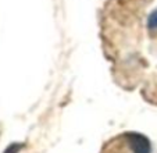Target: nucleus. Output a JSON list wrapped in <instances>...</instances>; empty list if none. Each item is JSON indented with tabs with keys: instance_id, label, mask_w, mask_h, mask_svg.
Here are the masks:
<instances>
[{
	"instance_id": "obj_1",
	"label": "nucleus",
	"mask_w": 157,
	"mask_h": 153,
	"mask_svg": "<svg viewBox=\"0 0 157 153\" xmlns=\"http://www.w3.org/2000/svg\"><path fill=\"white\" fill-rule=\"evenodd\" d=\"M147 27L149 29H157V10H154L147 18Z\"/></svg>"
}]
</instances>
